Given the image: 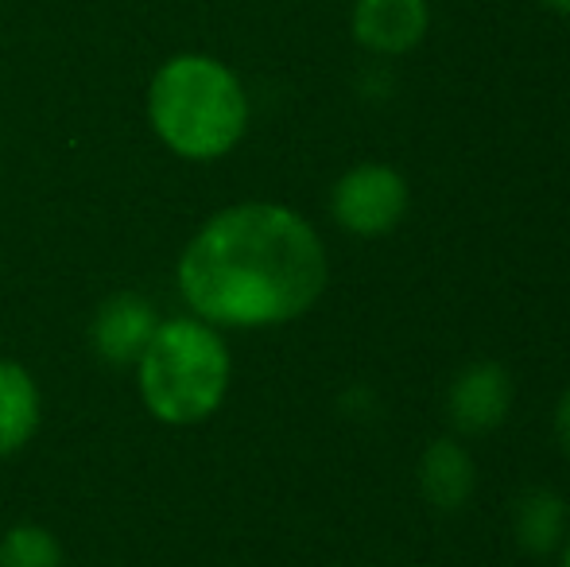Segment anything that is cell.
<instances>
[{
  "label": "cell",
  "mask_w": 570,
  "mask_h": 567,
  "mask_svg": "<svg viewBox=\"0 0 570 567\" xmlns=\"http://www.w3.org/2000/svg\"><path fill=\"white\" fill-rule=\"evenodd\" d=\"M323 237L279 203L218 211L175 268L183 300L210 326H279L307 315L326 287Z\"/></svg>",
  "instance_id": "6da1fadb"
},
{
  "label": "cell",
  "mask_w": 570,
  "mask_h": 567,
  "mask_svg": "<svg viewBox=\"0 0 570 567\" xmlns=\"http://www.w3.org/2000/svg\"><path fill=\"white\" fill-rule=\"evenodd\" d=\"M151 133L183 159H222L248 129V94L214 55H175L148 86Z\"/></svg>",
  "instance_id": "7a4b0ae2"
},
{
  "label": "cell",
  "mask_w": 570,
  "mask_h": 567,
  "mask_svg": "<svg viewBox=\"0 0 570 567\" xmlns=\"http://www.w3.org/2000/svg\"><path fill=\"white\" fill-rule=\"evenodd\" d=\"M144 409L171 428L210 420L229 393V350L218 326L179 315L156 326L136 362Z\"/></svg>",
  "instance_id": "3957f363"
},
{
  "label": "cell",
  "mask_w": 570,
  "mask_h": 567,
  "mask_svg": "<svg viewBox=\"0 0 570 567\" xmlns=\"http://www.w3.org/2000/svg\"><path fill=\"white\" fill-rule=\"evenodd\" d=\"M331 211L353 237H384L407 211V183L389 164H357L338 179Z\"/></svg>",
  "instance_id": "277c9868"
},
{
  "label": "cell",
  "mask_w": 570,
  "mask_h": 567,
  "mask_svg": "<svg viewBox=\"0 0 570 567\" xmlns=\"http://www.w3.org/2000/svg\"><path fill=\"white\" fill-rule=\"evenodd\" d=\"M159 326V315L144 295L136 292H117L98 307L90 323V342L98 350V358H106L109 365H136L140 354L148 350L151 334Z\"/></svg>",
  "instance_id": "5b68a950"
},
{
  "label": "cell",
  "mask_w": 570,
  "mask_h": 567,
  "mask_svg": "<svg viewBox=\"0 0 570 567\" xmlns=\"http://www.w3.org/2000/svg\"><path fill=\"white\" fill-rule=\"evenodd\" d=\"M428 0H357L353 39L376 55H404L428 36Z\"/></svg>",
  "instance_id": "8992f818"
},
{
  "label": "cell",
  "mask_w": 570,
  "mask_h": 567,
  "mask_svg": "<svg viewBox=\"0 0 570 567\" xmlns=\"http://www.w3.org/2000/svg\"><path fill=\"white\" fill-rule=\"evenodd\" d=\"M512 409V378L497 362H478L462 370L451 385V420L458 431H493Z\"/></svg>",
  "instance_id": "52a82bcc"
},
{
  "label": "cell",
  "mask_w": 570,
  "mask_h": 567,
  "mask_svg": "<svg viewBox=\"0 0 570 567\" xmlns=\"http://www.w3.org/2000/svg\"><path fill=\"white\" fill-rule=\"evenodd\" d=\"M39 431V385L20 362L0 358V459L23 451Z\"/></svg>",
  "instance_id": "ba28073f"
},
{
  "label": "cell",
  "mask_w": 570,
  "mask_h": 567,
  "mask_svg": "<svg viewBox=\"0 0 570 567\" xmlns=\"http://www.w3.org/2000/svg\"><path fill=\"white\" fill-rule=\"evenodd\" d=\"M473 459L454 439H435L420 459V490L435 509H462L473 493Z\"/></svg>",
  "instance_id": "9c48e42d"
},
{
  "label": "cell",
  "mask_w": 570,
  "mask_h": 567,
  "mask_svg": "<svg viewBox=\"0 0 570 567\" xmlns=\"http://www.w3.org/2000/svg\"><path fill=\"white\" fill-rule=\"evenodd\" d=\"M570 532V514L567 501L551 490H528L524 498L512 506V537L524 553L551 556L556 548H563Z\"/></svg>",
  "instance_id": "30bf717a"
},
{
  "label": "cell",
  "mask_w": 570,
  "mask_h": 567,
  "mask_svg": "<svg viewBox=\"0 0 570 567\" xmlns=\"http://www.w3.org/2000/svg\"><path fill=\"white\" fill-rule=\"evenodd\" d=\"M62 545L43 525H16L0 537V567H62Z\"/></svg>",
  "instance_id": "8fae6325"
},
{
  "label": "cell",
  "mask_w": 570,
  "mask_h": 567,
  "mask_svg": "<svg viewBox=\"0 0 570 567\" xmlns=\"http://www.w3.org/2000/svg\"><path fill=\"white\" fill-rule=\"evenodd\" d=\"M556 431H559V443H563V451L570 454V389L563 393V401H559V412H556Z\"/></svg>",
  "instance_id": "7c38bea8"
},
{
  "label": "cell",
  "mask_w": 570,
  "mask_h": 567,
  "mask_svg": "<svg viewBox=\"0 0 570 567\" xmlns=\"http://www.w3.org/2000/svg\"><path fill=\"white\" fill-rule=\"evenodd\" d=\"M543 8H551V12H559V16H570V0H540Z\"/></svg>",
  "instance_id": "4fadbf2b"
},
{
  "label": "cell",
  "mask_w": 570,
  "mask_h": 567,
  "mask_svg": "<svg viewBox=\"0 0 570 567\" xmlns=\"http://www.w3.org/2000/svg\"><path fill=\"white\" fill-rule=\"evenodd\" d=\"M563 567H570V532H567V540H563Z\"/></svg>",
  "instance_id": "5bb4252c"
}]
</instances>
